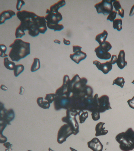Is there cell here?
Instances as JSON below:
<instances>
[{
	"label": "cell",
	"instance_id": "obj_26",
	"mask_svg": "<svg viewBox=\"0 0 134 151\" xmlns=\"http://www.w3.org/2000/svg\"><path fill=\"white\" fill-rule=\"evenodd\" d=\"M25 70V67L22 64H19L16 65L14 69V74L15 77H18Z\"/></svg>",
	"mask_w": 134,
	"mask_h": 151
},
{
	"label": "cell",
	"instance_id": "obj_50",
	"mask_svg": "<svg viewBox=\"0 0 134 151\" xmlns=\"http://www.w3.org/2000/svg\"><path fill=\"white\" fill-rule=\"evenodd\" d=\"M48 150H49V151H55L53 150H51V148H50H50H49Z\"/></svg>",
	"mask_w": 134,
	"mask_h": 151
},
{
	"label": "cell",
	"instance_id": "obj_29",
	"mask_svg": "<svg viewBox=\"0 0 134 151\" xmlns=\"http://www.w3.org/2000/svg\"><path fill=\"white\" fill-rule=\"evenodd\" d=\"M48 28L51 30H53L54 31H60L63 29L64 27L62 24H57V25H46Z\"/></svg>",
	"mask_w": 134,
	"mask_h": 151
},
{
	"label": "cell",
	"instance_id": "obj_52",
	"mask_svg": "<svg viewBox=\"0 0 134 151\" xmlns=\"http://www.w3.org/2000/svg\"><path fill=\"white\" fill-rule=\"evenodd\" d=\"M27 151H32V150H28Z\"/></svg>",
	"mask_w": 134,
	"mask_h": 151
},
{
	"label": "cell",
	"instance_id": "obj_6",
	"mask_svg": "<svg viewBox=\"0 0 134 151\" xmlns=\"http://www.w3.org/2000/svg\"><path fill=\"white\" fill-rule=\"evenodd\" d=\"M73 134V131L68 124H64L60 128L57 135V142L60 144L66 141V139Z\"/></svg>",
	"mask_w": 134,
	"mask_h": 151
},
{
	"label": "cell",
	"instance_id": "obj_27",
	"mask_svg": "<svg viewBox=\"0 0 134 151\" xmlns=\"http://www.w3.org/2000/svg\"><path fill=\"white\" fill-rule=\"evenodd\" d=\"M125 83V79L123 77H118L113 80V85H116L122 88Z\"/></svg>",
	"mask_w": 134,
	"mask_h": 151
},
{
	"label": "cell",
	"instance_id": "obj_14",
	"mask_svg": "<svg viewBox=\"0 0 134 151\" xmlns=\"http://www.w3.org/2000/svg\"><path fill=\"white\" fill-rule=\"evenodd\" d=\"M95 52L97 57L101 60H108L112 57V55L109 52L102 49L99 46L95 48Z\"/></svg>",
	"mask_w": 134,
	"mask_h": 151
},
{
	"label": "cell",
	"instance_id": "obj_49",
	"mask_svg": "<svg viewBox=\"0 0 134 151\" xmlns=\"http://www.w3.org/2000/svg\"><path fill=\"white\" fill-rule=\"evenodd\" d=\"M71 151H78L72 148V147H69Z\"/></svg>",
	"mask_w": 134,
	"mask_h": 151
},
{
	"label": "cell",
	"instance_id": "obj_9",
	"mask_svg": "<svg viewBox=\"0 0 134 151\" xmlns=\"http://www.w3.org/2000/svg\"><path fill=\"white\" fill-rule=\"evenodd\" d=\"M69 102V98L65 96H59L57 95L54 103L55 109L58 110L62 108L66 109L68 107Z\"/></svg>",
	"mask_w": 134,
	"mask_h": 151
},
{
	"label": "cell",
	"instance_id": "obj_34",
	"mask_svg": "<svg viewBox=\"0 0 134 151\" xmlns=\"http://www.w3.org/2000/svg\"><path fill=\"white\" fill-rule=\"evenodd\" d=\"M125 133L130 139L134 141V131L132 128H129Z\"/></svg>",
	"mask_w": 134,
	"mask_h": 151
},
{
	"label": "cell",
	"instance_id": "obj_15",
	"mask_svg": "<svg viewBox=\"0 0 134 151\" xmlns=\"http://www.w3.org/2000/svg\"><path fill=\"white\" fill-rule=\"evenodd\" d=\"M15 117V112L13 109H10L8 110L6 109L3 115L2 121L7 123L8 125H11L10 122L13 121Z\"/></svg>",
	"mask_w": 134,
	"mask_h": 151
},
{
	"label": "cell",
	"instance_id": "obj_2",
	"mask_svg": "<svg viewBox=\"0 0 134 151\" xmlns=\"http://www.w3.org/2000/svg\"><path fill=\"white\" fill-rule=\"evenodd\" d=\"M30 45L29 43L25 42L21 39H16L9 46L11 48L9 52V57L13 61L19 62L30 54Z\"/></svg>",
	"mask_w": 134,
	"mask_h": 151
},
{
	"label": "cell",
	"instance_id": "obj_7",
	"mask_svg": "<svg viewBox=\"0 0 134 151\" xmlns=\"http://www.w3.org/2000/svg\"><path fill=\"white\" fill-rule=\"evenodd\" d=\"M46 13L47 15L45 17L47 25H57L59 22L62 19V16L61 13L53 12L49 9H47Z\"/></svg>",
	"mask_w": 134,
	"mask_h": 151
},
{
	"label": "cell",
	"instance_id": "obj_22",
	"mask_svg": "<svg viewBox=\"0 0 134 151\" xmlns=\"http://www.w3.org/2000/svg\"><path fill=\"white\" fill-rule=\"evenodd\" d=\"M36 102L39 106L43 109H48L50 108V104L47 101H43V98L39 97L36 100Z\"/></svg>",
	"mask_w": 134,
	"mask_h": 151
},
{
	"label": "cell",
	"instance_id": "obj_51",
	"mask_svg": "<svg viewBox=\"0 0 134 151\" xmlns=\"http://www.w3.org/2000/svg\"><path fill=\"white\" fill-rule=\"evenodd\" d=\"M132 84H134V80L132 82Z\"/></svg>",
	"mask_w": 134,
	"mask_h": 151
},
{
	"label": "cell",
	"instance_id": "obj_17",
	"mask_svg": "<svg viewBox=\"0 0 134 151\" xmlns=\"http://www.w3.org/2000/svg\"><path fill=\"white\" fill-rule=\"evenodd\" d=\"M105 124V123L100 122L97 124L95 127L96 137L105 135L108 133V130H105V128H103V126Z\"/></svg>",
	"mask_w": 134,
	"mask_h": 151
},
{
	"label": "cell",
	"instance_id": "obj_8",
	"mask_svg": "<svg viewBox=\"0 0 134 151\" xmlns=\"http://www.w3.org/2000/svg\"><path fill=\"white\" fill-rule=\"evenodd\" d=\"M112 109L108 96L104 95L98 99V111L100 113H104L106 110Z\"/></svg>",
	"mask_w": 134,
	"mask_h": 151
},
{
	"label": "cell",
	"instance_id": "obj_11",
	"mask_svg": "<svg viewBox=\"0 0 134 151\" xmlns=\"http://www.w3.org/2000/svg\"><path fill=\"white\" fill-rule=\"evenodd\" d=\"M88 147L93 151H102L103 145L98 138H94L88 142Z\"/></svg>",
	"mask_w": 134,
	"mask_h": 151
},
{
	"label": "cell",
	"instance_id": "obj_1",
	"mask_svg": "<svg viewBox=\"0 0 134 151\" xmlns=\"http://www.w3.org/2000/svg\"><path fill=\"white\" fill-rule=\"evenodd\" d=\"M17 16L20 21L19 27L33 37L38 36L40 33L44 34L47 30L46 22L44 16H38L34 12L23 10L18 11Z\"/></svg>",
	"mask_w": 134,
	"mask_h": 151
},
{
	"label": "cell",
	"instance_id": "obj_38",
	"mask_svg": "<svg viewBox=\"0 0 134 151\" xmlns=\"http://www.w3.org/2000/svg\"><path fill=\"white\" fill-rule=\"evenodd\" d=\"M25 3L24 1H22V0H18L16 5L17 10L18 11H20L23 6L25 5Z\"/></svg>",
	"mask_w": 134,
	"mask_h": 151
},
{
	"label": "cell",
	"instance_id": "obj_24",
	"mask_svg": "<svg viewBox=\"0 0 134 151\" xmlns=\"http://www.w3.org/2000/svg\"><path fill=\"white\" fill-rule=\"evenodd\" d=\"M122 21L121 19H115L113 21V27L114 29L121 31L122 30Z\"/></svg>",
	"mask_w": 134,
	"mask_h": 151
},
{
	"label": "cell",
	"instance_id": "obj_47",
	"mask_svg": "<svg viewBox=\"0 0 134 151\" xmlns=\"http://www.w3.org/2000/svg\"><path fill=\"white\" fill-rule=\"evenodd\" d=\"M54 42L55 43L58 44H60L61 43V41L58 40H54Z\"/></svg>",
	"mask_w": 134,
	"mask_h": 151
},
{
	"label": "cell",
	"instance_id": "obj_25",
	"mask_svg": "<svg viewBox=\"0 0 134 151\" xmlns=\"http://www.w3.org/2000/svg\"><path fill=\"white\" fill-rule=\"evenodd\" d=\"M34 62L31 68V71L32 72H35L39 69L41 67L40 60L37 58H34Z\"/></svg>",
	"mask_w": 134,
	"mask_h": 151
},
{
	"label": "cell",
	"instance_id": "obj_18",
	"mask_svg": "<svg viewBox=\"0 0 134 151\" xmlns=\"http://www.w3.org/2000/svg\"><path fill=\"white\" fill-rule=\"evenodd\" d=\"M113 4L117 14L122 18H124L125 11L121 6L120 1L117 0L113 1Z\"/></svg>",
	"mask_w": 134,
	"mask_h": 151
},
{
	"label": "cell",
	"instance_id": "obj_42",
	"mask_svg": "<svg viewBox=\"0 0 134 151\" xmlns=\"http://www.w3.org/2000/svg\"><path fill=\"white\" fill-rule=\"evenodd\" d=\"M3 146L6 147L7 149H8L11 148L12 147L13 145L12 144H10L9 142H6L3 144Z\"/></svg>",
	"mask_w": 134,
	"mask_h": 151
},
{
	"label": "cell",
	"instance_id": "obj_39",
	"mask_svg": "<svg viewBox=\"0 0 134 151\" xmlns=\"http://www.w3.org/2000/svg\"><path fill=\"white\" fill-rule=\"evenodd\" d=\"M127 102L130 108L134 109V96L133 97L132 99L128 100Z\"/></svg>",
	"mask_w": 134,
	"mask_h": 151
},
{
	"label": "cell",
	"instance_id": "obj_12",
	"mask_svg": "<svg viewBox=\"0 0 134 151\" xmlns=\"http://www.w3.org/2000/svg\"><path fill=\"white\" fill-rule=\"evenodd\" d=\"M70 58L76 64H79L80 62L85 59L87 57V54L83 51H80L71 54L69 56Z\"/></svg>",
	"mask_w": 134,
	"mask_h": 151
},
{
	"label": "cell",
	"instance_id": "obj_33",
	"mask_svg": "<svg viewBox=\"0 0 134 151\" xmlns=\"http://www.w3.org/2000/svg\"><path fill=\"white\" fill-rule=\"evenodd\" d=\"M57 96L55 94L50 93V94H46V96L45 98V100H47L48 102L50 104L52 103L54 101L56 97Z\"/></svg>",
	"mask_w": 134,
	"mask_h": 151
},
{
	"label": "cell",
	"instance_id": "obj_41",
	"mask_svg": "<svg viewBox=\"0 0 134 151\" xmlns=\"http://www.w3.org/2000/svg\"><path fill=\"white\" fill-rule=\"evenodd\" d=\"M82 48V47H80L79 46H73V52L74 53L77 52L81 51V50Z\"/></svg>",
	"mask_w": 134,
	"mask_h": 151
},
{
	"label": "cell",
	"instance_id": "obj_16",
	"mask_svg": "<svg viewBox=\"0 0 134 151\" xmlns=\"http://www.w3.org/2000/svg\"><path fill=\"white\" fill-rule=\"evenodd\" d=\"M15 13L12 10H5L0 14V25L4 24L6 21L10 19L15 16Z\"/></svg>",
	"mask_w": 134,
	"mask_h": 151
},
{
	"label": "cell",
	"instance_id": "obj_20",
	"mask_svg": "<svg viewBox=\"0 0 134 151\" xmlns=\"http://www.w3.org/2000/svg\"><path fill=\"white\" fill-rule=\"evenodd\" d=\"M108 36V32L106 30H104L101 33H99L96 36L95 40L99 45L102 44L106 41Z\"/></svg>",
	"mask_w": 134,
	"mask_h": 151
},
{
	"label": "cell",
	"instance_id": "obj_13",
	"mask_svg": "<svg viewBox=\"0 0 134 151\" xmlns=\"http://www.w3.org/2000/svg\"><path fill=\"white\" fill-rule=\"evenodd\" d=\"M125 56V52L124 50H122L119 52L116 62L118 67L121 69H123L126 66H127L128 63L126 61Z\"/></svg>",
	"mask_w": 134,
	"mask_h": 151
},
{
	"label": "cell",
	"instance_id": "obj_37",
	"mask_svg": "<svg viewBox=\"0 0 134 151\" xmlns=\"http://www.w3.org/2000/svg\"><path fill=\"white\" fill-rule=\"evenodd\" d=\"M99 112L97 111H94L92 112L91 114L92 119L94 121L98 120L100 118V115Z\"/></svg>",
	"mask_w": 134,
	"mask_h": 151
},
{
	"label": "cell",
	"instance_id": "obj_36",
	"mask_svg": "<svg viewBox=\"0 0 134 151\" xmlns=\"http://www.w3.org/2000/svg\"><path fill=\"white\" fill-rule=\"evenodd\" d=\"M6 109L4 107V104L0 102V122L2 121L3 115Z\"/></svg>",
	"mask_w": 134,
	"mask_h": 151
},
{
	"label": "cell",
	"instance_id": "obj_21",
	"mask_svg": "<svg viewBox=\"0 0 134 151\" xmlns=\"http://www.w3.org/2000/svg\"><path fill=\"white\" fill-rule=\"evenodd\" d=\"M66 4V1L65 0H60L53 5L51 6L50 8V11L53 12L58 13L59 9L65 6Z\"/></svg>",
	"mask_w": 134,
	"mask_h": 151
},
{
	"label": "cell",
	"instance_id": "obj_31",
	"mask_svg": "<svg viewBox=\"0 0 134 151\" xmlns=\"http://www.w3.org/2000/svg\"><path fill=\"white\" fill-rule=\"evenodd\" d=\"M25 35V31L23 30L20 27L18 26L16 29L15 33L16 38L17 39L18 38H22Z\"/></svg>",
	"mask_w": 134,
	"mask_h": 151
},
{
	"label": "cell",
	"instance_id": "obj_32",
	"mask_svg": "<svg viewBox=\"0 0 134 151\" xmlns=\"http://www.w3.org/2000/svg\"><path fill=\"white\" fill-rule=\"evenodd\" d=\"M7 51L6 46L4 44H0V57H7L8 55L6 54Z\"/></svg>",
	"mask_w": 134,
	"mask_h": 151
},
{
	"label": "cell",
	"instance_id": "obj_5",
	"mask_svg": "<svg viewBox=\"0 0 134 151\" xmlns=\"http://www.w3.org/2000/svg\"><path fill=\"white\" fill-rule=\"evenodd\" d=\"M113 1L102 0L96 4L95 7L98 13H102L104 16H107L113 11Z\"/></svg>",
	"mask_w": 134,
	"mask_h": 151
},
{
	"label": "cell",
	"instance_id": "obj_19",
	"mask_svg": "<svg viewBox=\"0 0 134 151\" xmlns=\"http://www.w3.org/2000/svg\"><path fill=\"white\" fill-rule=\"evenodd\" d=\"M7 123L3 121L0 122V144H4L7 141V138L3 135V131L7 125Z\"/></svg>",
	"mask_w": 134,
	"mask_h": 151
},
{
	"label": "cell",
	"instance_id": "obj_30",
	"mask_svg": "<svg viewBox=\"0 0 134 151\" xmlns=\"http://www.w3.org/2000/svg\"><path fill=\"white\" fill-rule=\"evenodd\" d=\"M99 46L102 49L108 52L112 49V47L111 43L107 41H106L102 44L99 45Z\"/></svg>",
	"mask_w": 134,
	"mask_h": 151
},
{
	"label": "cell",
	"instance_id": "obj_43",
	"mask_svg": "<svg viewBox=\"0 0 134 151\" xmlns=\"http://www.w3.org/2000/svg\"><path fill=\"white\" fill-rule=\"evenodd\" d=\"M134 15V4L132 7L129 13V16H132Z\"/></svg>",
	"mask_w": 134,
	"mask_h": 151
},
{
	"label": "cell",
	"instance_id": "obj_46",
	"mask_svg": "<svg viewBox=\"0 0 134 151\" xmlns=\"http://www.w3.org/2000/svg\"><path fill=\"white\" fill-rule=\"evenodd\" d=\"M0 88H1V89H2V90L6 91L8 90V88L6 86H4V85H1V86H0Z\"/></svg>",
	"mask_w": 134,
	"mask_h": 151
},
{
	"label": "cell",
	"instance_id": "obj_35",
	"mask_svg": "<svg viewBox=\"0 0 134 151\" xmlns=\"http://www.w3.org/2000/svg\"><path fill=\"white\" fill-rule=\"evenodd\" d=\"M117 13L115 11L113 10L112 12L109 14L108 17L107 18V20L111 22H113V21L115 20L116 18Z\"/></svg>",
	"mask_w": 134,
	"mask_h": 151
},
{
	"label": "cell",
	"instance_id": "obj_28",
	"mask_svg": "<svg viewBox=\"0 0 134 151\" xmlns=\"http://www.w3.org/2000/svg\"><path fill=\"white\" fill-rule=\"evenodd\" d=\"M78 115L79 116V119L80 123L81 124L84 123L88 116V112L86 111L85 112H83L82 110H80L79 111Z\"/></svg>",
	"mask_w": 134,
	"mask_h": 151
},
{
	"label": "cell",
	"instance_id": "obj_23",
	"mask_svg": "<svg viewBox=\"0 0 134 151\" xmlns=\"http://www.w3.org/2000/svg\"><path fill=\"white\" fill-rule=\"evenodd\" d=\"M4 66L7 69L11 70V71L14 70L16 65L14 62L9 60L8 57H5L4 58Z\"/></svg>",
	"mask_w": 134,
	"mask_h": 151
},
{
	"label": "cell",
	"instance_id": "obj_10",
	"mask_svg": "<svg viewBox=\"0 0 134 151\" xmlns=\"http://www.w3.org/2000/svg\"><path fill=\"white\" fill-rule=\"evenodd\" d=\"M93 64L97 67L98 70L102 71L105 74H108L113 68V65L110 61L101 63L99 61L95 60L93 61Z\"/></svg>",
	"mask_w": 134,
	"mask_h": 151
},
{
	"label": "cell",
	"instance_id": "obj_4",
	"mask_svg": "<svg viewBox=\"0 0 134 151\" xmlns=\"http://www.w3.org/2000/svg\"><path fill=\"white\" fill-rule=\"evenodd\" d=\"M116 140L120 144V148L123 151H130L134 149V141L128 136L125 133L119 134L115 138Z\"/></svg>",
	"mask_w": 134,
	"mask_h": 151
},
{
	"label": "cell",
	"instance_id": "obj_48",
	"mask_svg": "<svg viewBox=\"0 0 134 151\" xmlns=\"http://www.w3.org/2000/svg\"><path fill=\"white\" fill-rule=\"evenodd\" d=\"M13 150V149L12 148H8V149H6L5 150V151H12Z\"/></svg>",
	"mask_w": 134,
	"mask_h": 151
},
{
	"label": "cell",
	"instance_id": "obj_45",
	"mask_svg": "<svg viewBox=\"0 0 134 151\" xmlns=\"http://www.w3.org/2000/svg\"><path fill=\"white\" fill-rule=\"evenodd\" d=\"M24 92H25V89L22 86H20L19 94H20V95H22L24 94Z\"/></svg>",
	"mask_w": 134,
	"mask_h": 151
},
{
	"label": "cell",
	"instance_id": "obj_3",
	"mask_svg": "<svg viewBox=\"0 0 134 151\" xmlns=\"http://www.w3.org/2000/svg\"><path fill=\"white\" fill-rule=\"evenodd\" d=\"M78 115V112L76 111L68 109L66 111V116L62 119L63 122L67 123L71 127L74 135H76L79 132V124L76 118V116Z\"/></svg>",
	"mask_w": 134,
	"mask_h": 151
},
{
	"label": "cell",
	"instance_id": "obj_44",
	"mask_svg": "<svg viewBox=\"0 0 134 151\" xmlns=\"http://www.w3.org/2000/svg\"><path fill=\"white\" fill-rule=\"evenodd\" d=\"M63 42L64 44L66 45H69L71 44V42L69 40H66L63 38Z\"/></svg>",
	"mask_w": 134,
	"mask_h": 151
},
{
	"label": "cell",
	"instance_id": "obj_40",
	"mask_svg": "<svg viewBox=\"0 0 134 151\" xmlns=\"http://www.w3.org/2000/svg\"><path fill=\"white\" fill-rule=\"evenodd\" d=\"M117 59V57L116 55H113L111 57V60L110 61V63L112 65L115 64L116 62Z\"/></svg>",
	"mask_w": 134,
	"mask_h": 151
}]
</instances>
